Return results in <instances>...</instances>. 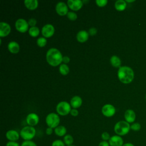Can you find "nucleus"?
I'll use <instances>...</instances> for the list:
<instances>
[{
  "label": "nucleus",
  "mask_w": 146,
  "mask_h": 146,
  "mask_svg": "<svg viewBox=\"0 0 146 146\" xmlns=\"http://www.w3.org/2000/svg\"><path fill=\"white\" fill-rule=\"evenodd\" d=\"M127 7V3L124 0H117L115 3V7L116 10L121 11L125 9Z\"/></svg>",
  "instance_id": "nucleus-22"
},
{
  "label": "nucleus",
  "mask_w": 146,
  "mask_h": 146,
  "mask_svg": "<svg viewBox=\"0 0 146 146\" xmlns=\"http://www.w3.org/2000/svg\"><path fill=\"white\" fill-rule=\"evenodd\" d=\"M55 33V28L51 24L44 25L42 29V34L44 38H50Z\"/></svg>",
  "instance_id": "nucleus-9"
},
{
  "label": "nucleus",
  "mask_w": 146,
  "mask_h": 146,
  "mask_svg": "<svg viewBox=\"0 0 146 146\" xmlns=\"http://www.w3.org/2000/svg\"><path fill=\"white\" fill-rule=\"evenodd\" d=\"M36 20L35 19V18H30L29 19L28 21V23H29V25L30 26V27H34L35 26L36 24Z\"/></svg>",
  "instance_id": "nucleus-34"
},
{
  "label": "nucleus",
  "mask_w": 146,
  "mask_h": 146,
  "mask_svg": "<svg viewBox=\"0 0 146 146\" xmlns=\"http://www.w3.org/2000/svg\"><path fill=\"white\" fill-rule=\"evenodd\" d=\"M11 31V27L6 22H0V36L1 38L7 36Z\"/></svg>",
  "instance_id": "nucleus-15"
},
{
  "label": "nucleus",
  "mask_w": 146,
  "mask_h": 146,
  "mask_svg": "<svg viewBox=\"0 0 146 146\" xmlns=\"http://www.w3.org/2000/svg\"><path fill=\"white\" fill-rule=\"evenodd\" d=\"M46 123L48 127L52 128H55L59 125L60 117L58 114L54 112L48 113L46 117Z\"/></svg>",
  "instance_id": "nucleus-5"
},
{
  "label": "nucleus",
  "mask_w": 146,
  "mask_h": 146,
  "mask_svg": "<svg viewBox=\"0 0 146 146\" xmlns=\"http://www.w3.org/2000/svg\"><path fill=\"white\" fill-rule=\"evenodd\" d=\"M29 23L25 19L19 18L15 23V26L17 31L20 33H25L29 29Z\"/></svg>",
  "instance_id": "nucleus-7"
},
{
  "label": "nucleus",
  "mask_w": 146,
  "mask_h": 146,
  "mask_svg": "<svg viewBox=\"0 0 146 146\" xmlns=\"http://www.w3.org/2000/svg\"><path fill=\"white\" fill-rule=\"evenodd\" d=\"M89 37L88 32L86 31V30H80L79 31L76 36V39L79 42L84 43L86 42Z\"/></svg>",
  "instance_id": "nucleus-17"
},
{
  "label": "nucleus",
  "mask_w": 146,
  "mask_h": 146,
  "mask_svg": "<svg viewBox=\"0 0 146 146\" xmlns=\"http://www.w3.org/2000/svg\"><path fill=\"white\" fill-rule=\"evenodd\" d=\"M21 146H38L33 140H24L21 144Z\"/></svg>",
  "instance_id": "nucleus-28"
},
{
  "label": "nucleus",
  "mask_w": 146,
  "mask_h": 146,
  "mask_svg": "<svg viewBox=\"0 0 146 146\" xmlns=\"http://www.w3.org/2000/svg\"><path fill=\"white\" fill-rule=\"evenodd\" d=\"M53 128H51V127H47L46 129V135H52V133H53Z\"/></svg>",
  "instance_id": "nucleus-38"
},
{
  "label": "nucleus",
  "mask_w": 146,
  "mask_h": 146,
  "mask_svg": "<svg viewBox=\"0 0 146 146\" xmlns=\"http://www.w3.org/2000/svg\"><path fill=\"white\" fill-rule=\"evenodd\" d=\"M55 134L59 137H64L67 133V129L63 125H58L54 128Z\"/></svg>",
  "instance_id": "nucleus-21"
},
{
  "label": "nucleus",
  "mask_w": 146,
  "mask_h": 146,
  "mask_svg": "<svg viewBox=\"0 0 146 146\" xmlns=\"http://www.w3.org/2000/svg\"><path fill=\"white\" fill-rule=\"evenodd\" d=\"M145 99H146V94H145Z\"/></svg>",
  "instance_id": "nucleus-45"
},
{
  "label": "nucleus",
  "mask_w": 146,
  "mask_h": 146,
  "mask_svg": "<svg viewBox=\"0 0 146 146\" xmlns=\"http://www.w3.org/2000/svg\"><path fill=\"white\" fill-rule=\"evenodd\" d=\"M111 137V136H110V134L107 132H104L101 135V138H102V140H103V141H108L110 139Z\"/></svg>",
  "instance_id": "nucleus-32"
},
{
  "label": "nucleus",
  "mask_w": 146,
  "mask_h": 146,
  "mask_svg": "<svg viewBox=\"0 0 146 146\" xmlns=\"http://www.w3.org/2000/svg\"><path fill=\"white\" fill-rule=\"evenodd\" d=\"M113 129L117 135L123 136L129 133L131 129V125L126 121L120 120L115 124Z\"/></svg>",
  "instance_id": "nucleus-3"
},
{
  "label": "nucleus",
  "mask_w": 146,
  "mask_h": 146,
  "mask_svg": "<svg viewBox=\"0 0 146 146\" xmlns=\"http://www.w3.org/2000/svg\"><path fill=\"white\" fill-rule=\"evenodd\" d=\"M7 48L13 54H17L19 51V45L15 41H11L8 43Z\"/></svg>",
  "instance_id": "nucleus-19"
},
{
  "label": "nucleus",
  "mask_w": 146,
  "mask_h": 146,
  "mask_svg": "<svg viewBox=\"0 0 146 146\" xmlns=\"http://www.w3.org/2000/svg\"><path fill=\"white\" fill-rule=\"evenodd\" d=\"M70 60V59L68 56H64L63 57V59H62V62H63V63L64 64H67L68 63Z\"/></svg>",
  "instance_id": "nucleus-40"
},
{
  "label": "nucleus",
  "mask_w": 146,
  "mask_h": 146,
  "mask_svg": "<svg viewBox=\"0 0 146 146\" xmlns=\"http://www.w3.org/2000/svg\"><path fill=\"white\" fill-rule=\"evenodd\" d=\"M40 30L36 26L31 27L29 29V34L32 37H36L39 34Z\"/></svg>",
  "instance_id": "nucleus-26"
},
{
  "label": "nucleus",
  "mask_w": 146,
  "mask_h": 146,
  "mask_svg": "<svg viewBox=\"0 0 146 146\" xmlns=\"http://www.w3.org/2000/svg\"><path fill=\"white\" fill-rule=\"evenodd\" d=\"M96 33H97V29L95 27H91L88 30V34L91 36L95 35Z\"/></svg>",
  "instance_id": "nucleus-35"
},
{
  "label": "nucleus",
  "mask_w": 146,
  "mask_h": 146,
  "mask_svg": "<svg viewBox=\"0 0 146 146\" xmlns=\"http://www.w3.org/2000/svg\"><path fill=\"white\" fill-rule=\"evenodd\" d=\"M26 123L28 124V125L34 127L38 124L39 123V118L37 114L35 113H30L27 115L26 116Z\"/></svg>",
  "instance_id": "nucleus-11"
},
{
  "label": "nucleus",
  "mask_w": 146,
  "mask_h": 146,
  "mask_svg": "<svg viewBox=\"0 0 146 146\" xmlns=\"http://www.w3.org/2000/svg\"><path fill=\"white\" fill-rule=\"evenodd\" d=\"M98 146H110V145L108 141L102 140L99 143Z\"/></svg>",
  "instance_id": "nucleus-39"
},
{
  "label": "nucleus",
  "mask_w": 146,
  "mask_h": 146,
  "mask_svg": "<svg viewBox=\"0 0 146 146\" xmlns=\"http://www.w3.org/2000/svg\"><path fill=\"white\" fill-rule=\"evenodd\" d=\"M47 43V40L44 37H39L36 40V44L40 47H44Z\"/></svg>",
  "instance_id": "nucleus-27"
},
{
  "label": "nucleus",
  "mask_w": 146,
  "mask_h": 146,
  "mask_svg": "<svg viewBox=\"0 0 146 146\" xmlns=\"http://www.w3.org/2000/svg\"><path fill=\"white\" fill-rule=\"evenodd\" d=\"M89 2V1L88 0H87V1H86V0H83L82 1V2H83V3H88Z\"/></svg>",
  "instance_id": "nucleus-42"
},
{
  "label": "nucleus",
  "mask_w": 146,
  "mask_h": 146,
  "mask_svg": "<svg viewBox=\"0 0 146 146\" xmlns=\"http://www.w3.org/2000/svg\"><path fill=\"white\" fill-rule=\"evenodd\" d=\"M82 104V99L79 96L75 95L73 96L70 100V105L72 108H78L81 106Z\"/></svg>",
  "instance_id": "nucleus-18"
},
{
  "label": "nucleus",
  "mask_w": 146,
  "mask_h": 146,
  "mask_svg": "<svg viewBox=\"0 0 146 146\" xmlns=\"http://www.w3.org/2000/svg\"><path fill=\"white\" fill-rule=\"evenodd\" d=\"M59 71L60 73L63 75H66L69 73L70 69L69 67L66 64H60L59 68Z\"/></svg>",
  "instance_id": "nucleus-25"
},
{
  "label": "nucleus",
  "mask_w": 146,
  "mask_h": 146,
  "mask_svg": "<svg viewBox=\"0 0 146 146\" xmlns=\"http://www.w3.org/2000/svg\"><path fill=\"white\" fill-rule=\"evenodd\" d=\"M71 105L66 101L59 102L56 107L57 113L61 116H66L70 113L71 110Z\"/></svg>",
  "instance_id": "nucleus-6"
},
{
  "label": "nucleus",
  "mask_w": 146,
  "mask_h": 146,
  "mask_svg": "<svg viewBox=\"0 0 146 146\" xmlns=\"http://www.w3.org/2000/svg\"><path fill=\"white\" fill-rule=\"evenodd\" d=\"M51 146H66V145L63 140L57 139L52 141L51 143Z\"/></svg>",
  "instance_id": "nucleus-30"
},
{
  "label": "nucleus",
  "mask_w": 146,
  "mask_h": 146,
  "mask_svg": "<svg viewBox=\"0 0 146 146\" xmlns=\"http://www.w3.org/2000/svg\"><path fill=\"white\" fill-rule=\"evenodd\" d=\"M63 56L60 51L56 48H51L47 51L46 58L47 63L52 66H57L62 62Z\"/></svg>",
  "instance_id": "nucleus-1"
},
{
  "label": "nucleus",
  "mask_w": 146,
  "mask_h": 146,
  "mask_svg": "<svg viewBox=\"0 0 146 146\" xmlns=\"http://www.w3.org/2000/svg\"><path fill=\"white\" fill-rule=\"evenodd\" d=\"M117 77L121 83L128 84L133 80L134 72L128 66H121L117 71Z\"/></svg>",
  "instance_id": "nucleus-2"
},
{
  "label": "nucleus",
  "mask_w": 146,
  "mask_h": 146,
  "mask_svg": "<svg viewBox=\"0 0 146 146\" xmlns=\"http://www.w3.org/2000/svg\"><path fill=\"white\" fill-rule=\"evenodd\" d=\"M134 1H125V2H133Z\"/></svg>",
  "instance_id": "nucleus-43"
},
{
  "label": "nucleus",
  "mask_w": 146,
  "mask_h": 146,
  "mask_svg": "<svg viewBox=\"0 0 146 146\" xmlns=\"http://www.w3.org/2000/svg\"><path fill=\"white\" fill-rule=\"evenodd\" d=\"M95 3L98 6L103 7L107 4L108 1L107 0H96Z\"/></svg>",
  "instance_id": "nucleus-33"
},
{
  "label": "nucleus",
  "mask_w": 146,
  "mask_h": 146,
  "mask_svg": "<svg viewBox=\"0 0 146 146\" xmlns=\"http://www.w3.org/2000/svg\"><path fill=\"white\" fill-rule=\"evenodd\" d=\"M63 141L64 143L66 146L73 145L74 143V137L72 135L70 134H66L63 139Z\"/></svg>",
  "instance_id": "nucleus-24"
},
{
  "label": "nucleus",
  "mask_w": 146,
  "mask_h": 146,
  "mask_svg": "<svg viewBox=\"0 0 146 146\" xmlns=\"http://www.w3.org/2000/svg\"><path fill=\"white\" fill-rule=\"evenodd\" d=\"M6 137L9 141H17L20 136L19 133L14 129H10L6 133Z\"/></svg>",
  "instance_id": "nucleus-14"
},
{
  "label": "nucleus",
  "mask_w": 146,
  "mask_h": 146,
  "mask_svg": "<svg viewBox=\"0 0 146 146\" xmlns=\"http://www.w3.org/2000/svg\"><path fill=\"white\" fill-rule=\"evenodd\" d=\"M6 146H21V145L17 141H9L6 143Z\"/></svg>",
  "instance_id": "nucleus-36"
},
{
  "label": "nucleus",
  "mask_w": 146,
  "mask_h": 146,
  "mask_svg": "<svg viewBox=\"0 0 146 146\" xmlns=\"http://www.w3.org/2000/svg\"><path fill=\"white\" fill-rule=\"evenodd\" d=\"M141 129V125L139 123H133L131 125V129L133 131H139Z\"/></svg>",
  "instance_id": "nucleus-31"
},
{
  "label": "nucleus",
  "mask_w": 146,
  "mask_h": 146,
  "mask_svg": "<svg viewBox=\"0 0 146 146\" xmlns=\"http://www.w3.org/2000/svg\"><path fill=\"white\" fill-rule=\"evenodd\" d=\"M110 63L114 67H120L121 63L120 59L116 55H112L110 58Z\"/></svg>",
  "instance_id": "nucleus-23"
},
{
  "label": "nucleus",
  "mask_w": 146,
  "mask_h": 146,
  "mask_svg": "<svg viewBox=\"0 0 146 146\" xmlns=\"http://www.w3.org/2000/svg\"><path fill=\"white\" fill-rule=\"evenodd\" d=\"M124 119L128 123H133L136 119L135 112L132 110H127L124 113Z\"/></svg>",
  "instance_id": "nucleus-16"
},
{
  "label": "nucleus",
  "mask_w": 146,
  "mask_h": 146,
  "mask_svg": "<svg viewBox=\"0 0 146 146\" xmlns=\"http://www.w3.org/2000/svg\"><path fill=\"white\" fill-rule=\"evenodd\" d=\"M102 112L104 116L110 117L115 115L116 109L113 105L111 104H106L103 106L102 108Z\"/></svg>",
  "instance_id": "nucleus-8"
},
{
  "label": "nucleus",
  "mask_w": 146,
  "mask_h": 146,
  "mask_svg": "<svg viewBox=\"0 0 146 146\" xmlns=\"http://www.w3.org/2000/svg\"><path fill=\"white\" fill-rule=\"evenodd\" d=\"M67 5L70 9L74 11H77L82 8L83 3L82 1L80 0H68L67 2Z\"/></svg>",
  "instance_id": "nucleus-13"
},
{
  "label": "nucleus",
  "mask_w": 146,
  "mask_h": 146,
  "mask_svg": "<svg viewBox=\"0 0 146 146\" xmlns=\"http://www.w3.org/2000/svg\"><path fill=\"white\" fill-rule=\"evenodd\" d=\"M55 10L58 14L61 16L66 15L68 13V6L63 2H59L55 6Z\"/></svg>",
  "instance_id": "nucleus-10"
},
{
  "label": "nucleus",
  "mask_w": 146,
  "mask_h": 146,
  "mask_svg": "<svg viewBox=\"0 0 146 146\" xmlns=\"http://www.w3.org/2000/svg\"><path fill=\"white\" fill-rule=\"evenodd\" d=\"M68 146H76V145H68Z\"/></svg>",
  "instance_id": "nucleus-44"
},
{
  "label": "nucleus",
  "mask_w": 146,
  "mask_h": 146,
  "mask_svg": "<svg viewBox=\"0 0 146 146\" xmlns=\"http://www.w3.org/2000/svg\"><path fill=\"white\" fill-rule=\"evenodd\" d=\"M19 134L21 138L24 140H32L35 136L36 130L34 127L27 125L21 129Z\"/></svg>",
  "instance_id": "nucleus-4"
},
{
  "label": "nucleus",
  "mask_w": 146,
  "mask_h": 146,
  "mask_svg": "<svg viewBox=\"0 0 146 146\" xmlns=\"http://www.w3.org/2000/svg\"><path fill=\"white\" fill-rule=\"evenodd\" d=\"M70 114H71L72 116H76L78 115L79 112H78V111L76 109H75V108H72V109H71V110Z\"/></svg>",
  "instance_id": "nucleus-37"
},
{
  "label": "nucleus",
  "mask_w": 146,
  "mask_h": 146,
  "mask_svg": "<svg viewBox=\"0 0 146 146\" xmlns=\"http://www.w3.org/2000/svg\"><path fill=\"white\" fill-rule=\"evenodd\" d=\"M123 146H135V145L133 144H132V143H129V142H128V143H124Z\"/></svg>",
  "instance_id": "nucleus-41"
},
{
  "label": "nucleus",
  "mask_w": 146,
  "mask_h": 146,
  "mask_svg": "<svg viewBox=\"0 0 146 146\" xmlns=\"http://www.w3.org/2000/svg\"><path fill=\"white\" fill-rule=\"evenodd\" d=\"M66 15L67 18L71 21H75L78 17L77 14L73 11H68Z\"/></svg>",
  "instance_id": "nucleus-29"
},
{
  "label": "nucleus",
  "mask_w": 146,
  "mask_h": 146,
  "mask_svg": "<svg viewBox=\"0 0 146 146\" xmlns=\"http://www.w3.org/2000/svg\"><path fill=\"white\" fill-rule=\"evenodd\" d=\"M108 143L110 146H123L124 144L122 137L117 135L112 136L109 140Z\"/></svg>",
  "instance_id": "nucleus-12"
},
{
  "label": "nucleus",
  "mask_w": 146,
  "mask_h": 146,
  "mask_svg": "<svg viewBox=\"0 0 146 146\" xmlns=\"http://www.w3.org/2000/svg\"><path fill=\"white\" fill-rule=\"evenodd\" d=\"M24 4L27 9L34 10L38 7V1L37 0H25Z\"/></svg>",
  "instance_id": "nucleus-20"
}]
</instances>
